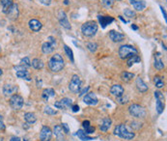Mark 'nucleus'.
<instances>
[{"instance_id":"1","label":"nucleus","mask_w":167,"mask_h":141,"mask_svg":"<svg viewBox=\"0 0 167 141\" xmlns=\"http://www.w3.org/2000/svg\"><path fill=\"white\" fill-rule=\"evenodd\" d=\"M114 134L117 135L120 138H123L126 140H131L135 136V133H133V130H131L125 124H120L116 127L114 129Z\"/></svg>"},{"instance_id":"2","label":"nucleus","mask_w":167,"mask_h":141,"mask_svg":"<svg viewBox=\"0 0 167 141\" xmlns=\"http://www.w3.org/2000/svg\"><path fill=\"white\" fill-rule=\"evenodd\" d=\"M48 67L52 72H59L65 67V61L60 54L56 53L51 56L48 61Z\"/></svg>"},{"instance_id":"3","label":"nucleus","mask_w":167,"mask_h":141,"mask_svg":"<svg viewBox=\"0 0 167 141\" xmlns=\"http://www.w3.org/2000/svg\"><path fill=\"white\" fill-rule=\"evenodd\" d=\"M98 31V23L94 20L86 21L81 26V32L86 37H93Z\"/></svg>"},{"instance_id":"4","label":"nucleus","mask_w":167,"mask_h":141,"mask_svg":"<svg viewBox=\"0 0 167 141\" xmlns=\"http://www.w3.org/2000/svg\"><path fill=\"white\" fill-rule=\"evenodd\" d=\"M119 56L121 59H127L129 58L133 55H135V54L138 53L137 49L132 47V45H129V44H124L121 45L119 48Z\"/></svg>"},{"instance_id":"5","label":"nucleus","mask_w":167,"mask_h":141,"mask_svg":"<svg viewBox=\"0 0 167 141\" xmlns=\"http://www.w3.org/2000/svg\"><path fill=\"white\" fill-rule=\"evenodd\" d=\"M128 112L131 116L138 118V119H143L147 115L146 109L142 106H139V104H136V103H133L131 106H129Z\"/></svg>"},{"instance_id":"6","label":"nucleus","mask_w":167,"mask_h":141,"mask_svg":"<svg viewBox=\"0 0 167 141\" xmlns=\"http://www.w3.org/2000/svg\"><path fill=\"white\" fill-rule=\"evenodd\" d=\"M56 45H57L56 39L52 37V36H49L48 38V42H45L42 44V51H43L45 54H49L53 52L54 49L56 48Z\"/></svg>"},{"instance_id":"7","label":"nucleus","mask_w":167,"mask_h":141,"mask_svg":"<svg viewBox=\"0 0 167 141\" xmlns=\"http://www.w3.org/2000/svg\"><path fill=\"white\" fill-rule=\"evenodd\" d=\"M81 84H82V81L80 79V77L77 75H73L71 82L69 84V89L73 94H77L81 91Z\"/></svg>"},{"instance_id":"8","label":"nucleus","mask_w":167,"mask_h":141,"mask_svg":"<svg viewBox=\"0 0 167 141\" xmlns=\"http://www.w3.org/2000/svg\"><path fill=\"white\" fill-rule=\"evenodd\" d=\"M10 106L14 110H20L22 108L23 103H24V100L20 96V95H13L10 99Z\"/></svg>"},{"instance_id":"9","label":"nucleus","mask_w":167,"mask_h":141,"mask_svg":"<svg viewBox=\"0 0 167 141\" xmlns=\"http://www.w3.org/2000/svg\"><path fill=\"white\" fill-rule=\"evenodd\" d=\"M154 94L156 101V112L161 114L164 110V96L160 91H156Z\"/></svg>"},{"instance_id":"10","label":"nucleus","mask_w":167,"mask_h":141,"mask_svg":"<svg viewBox=\"0 0 167 141\" xmlns=\"http://www.w3.org/2000/svg\"><path fill=\"white\" fill-rule=\"evenodd\" d=\"M52 138V130L50 128L44 126L40 133V140L41 141H50Z\"/></svg>"},{"instance_id":"11","label":"nucleus","mask_w":167,"mask_h":141,"mask_svg":"<svg viewBox=\"0 0 167 141\" xmlns=\"http://www.w3.org/2000/svg\"><path fill=\"white\" fill-rule=\"evenodd\" d=\"M83 102L86 104H88V106H97V104L99 103V100L97 98L95 93L90 92V93L85 94L84 98H83Z\"/></svg>"},{"instance_id":"12","label":"nucleus","mask_w":167,"mask_h":141,"mask_svg":"<svg viewBox=\"0 0 167 141\" xmlns=\"http://www.w3.org/2000/svg\"><path fill=\"white\" fill-rule=\"evenodd\" d=\"M6 15L8 16V17L11 20H16L18 17V16H20V11H18L17 4L14 3L13 5L10 7V9H9V11L7 12Z\"/></svg>"},{"instance_id":"13","label":"nucleus","mask_w":167,"mask_h":141,"mask_svg":"<svg viewBox=\"0 0 167 141\" xmlns=\"http://www.w3.org/2000/svg\"><path fill=\"white\" fill-rule=\"evenodd\" d=\"M124 93H125V89H124L123 86L120 85V84H115L110 88V94L112 95V96L116 97V98L122 97L124 95Z\"/></svg>"},{"instance_id":"14","label":"nucleus","mask_w":167,"mask_h":141,"mask_svg":"<svg viewBox=\"0 0 167 141\" xmlns=\"http://www.w3.org/2000/svg\"><path fill=\"white\" fill-rule=\"evenodd\" d=\"M58 20H59V22H60V24H61L64 28H66V29H71L72 28V26L71 24H70V22L67 19V15H66V13H65L64 11H60L59 14H58Z\"/></svg>"},{"instance_id":"15","label":"nucleus","mask_w":167,"mask_h":141,"mask_svg":"<svg viewBox=\"0 0 167 141\" xmlns=\"http://www.w3.org/2000/svg\"><path fill=\"white\" fill-rule=\"evenodd\" d=\"M109 38L113 41L115 43H119V42H122V41L125 39V35L118 32V31H115V30H110L109 31Z\"/></svg>"},{"instance_id":"16","label":"nucleus","mask_w":167,"mask_h":141,"mask_svg":"<svg viewBox=\"0 0 167 141\" xmlns=\"http://www.w3.org/2000/svg\"><path fill=\"white\" fill-rule=\"evenodd\" d=\"M98 20L101 25V28H105L108 24L114 21V19L110 16H98Z\"/></svg>"},{"instance_id":"17","label":"nucleus","mask_w":167,"mask_h":141,"mask_svg":"<svg viewBox=\"0 0 167 141\" xmlns=\"http://www.w3.org/2000/svg\"><path fill=\"white\" fill-rule=\"evenodd\" d=\"M129 3L136 11H143L146 8L147 4L144 0H129Z\"/></svg>"},{"instance_id":"18","label":"nucleus","mask_w":167,"mask_h":141,"mask_svg":"<svg viewBox=\"0 0 167 141\" xmlns=\"http://www.w3.org/2000/svg\"><path fill=\"white\" fill-rule=\"evenodd\" d=\"M53 133L55 134V137L58 141H64L65 140V131L63 130L61 126H55L53 128Z\"/></svg>"},{"instance_id":"19","label":"nucleus","mask_w":167,"mask_h":141,"mask_svg":"<svg viewBox=\"0 0 167 141\" xmlns=\"http://www.w3.org/2000/svg\"><path fill=\"white\" fill-rule=\"evenodd\" d=\"M28 25H29V28L33 31V32H39L42 29V26H43V24H42L38 20H35V19L30 20L28 22Z\"/></svg>"},{"instance_id":"20","label":"nucleus","mask_w":167,"mask_h":141,"mask_svg":"<svg viewBox=\"0 0 167 141\" xmlns=\"http://www.w3.org/2000/svg\"><path fill=\"white\" fill-rule=\"evenodd\" d=\"M135 85H136V88L138 89L139 92L141 93H145L148 91V86L146 85V83L143 81V79L141 77H137L136 80H135Z\"/></svg>"},{"instance_id":"21","label":"nucleus","mask_w":167,"mask_h":141,"mask_svg":"<svg viewBox=\"0 0 167 141\" xmlns=\"http://www.w3.org/2000/svg\"><path fill=\"white\" fill-rule=\"evenodd\" d=\"M17 91V86L12 85V84H5L3 86V93L5 96H9L14 93H16Z\"/></svg>"},{"instance_id":"22","label":"nucleus","mask_w":167,"mask_h":141,"mask_svg":"<svg viewBox=\"0 0 167 141\" xmlns=\"http://www.w3.org/2000/svg\"><path fill=\"white\" fill-rule=\"evenodd\" d=\"M111 124H112V121L109 117H105L101 121V125H100V130L101 131H107L109 130V128L111 127Z\"/></svg>"},{"instance_id":"23","label":"nucleus","mask_w":167,"mask_h":141,"mask_svg":"<svg viewBox=\"0 0 167 141\" xmlns=\"http://www.w3.org/2000/svg\"><path fill=\"white\" fill-rule=\"evenodd\" d=\"M16 75L18 78H22V79H26V80H31V77L29 75V72L27 71V68H24L21 71H17L16 72Z\"/></svg>"},{"instance_id":"24","label":"nucleus","mask_w":167,"mask_h":141,"mask_svg":"<svg viewBox=\"0 0 167 141\" xmlns=\"http://www.w3.org/2000/svg\"><path fill=\"white\" fill-rule=\"evenodd\" d=\"M42 97H43V99L45 100V101H48L49 98L55 97V91L51 88L45 89L43 91V94H42Z\"/></svg>"},{"instance_id":"25","label":"nucleus","mask_w":167,"mask_h":141,"mask_svg":"<svg viewBox=\"0 0 167 141\" xmlns=\"http://www.w3.org/2000/svg\"><path fill=\"white\" fill-rule=\"evenodd\" d=\"M24 120L27 124H34V123L37 121V117L35 115V113H32V112H26L24 114Z\"/></svg>"},{"instance_id":"26","label":"nucleus","mask_w":167,"mask_h":141,"mask_svg":"<svg viewBox=\"0 0 167 141\" xmlns=\"http://www.w3.org/2000/svg\"><path fill=\"white\" fill-rule=\"evenodd\" d=\"M31 66L34 68L35 70H42L44 68L45 64L42 59H39V58H35L32 60L31 62Z\"/></svg>"},{"instance_id":"27","label":"nucleus","mask_w":167,"mask_h":141,"mask_svg":"<svg viewBox=\"0 0 167 141\" xmlns=\"http://www.w3.org/2000/svg\"><path fill=\"white\" fill-rule=\"evenodd\" d=\"M76 135L78 136V138L82 141H90V140H94V138L91 137V136L88 135L83 130H78L76 131Z\"/></svg>"},{"instance_id":"28","label":"nucleus","mask_w":167,"mask_h":141,"mask_svg":"<svg viewBox=\"0 0 167 141\" xmlns=\"http://www.w3.org/2000/svg\"><path fill=\"white\" fill-rule=\"evenodd\" d=\"M0 3H1V5H2V12L4 14H7L10 7L14 4L13 0H0Z\"/></svg>"},{"instance_id":"29","label":"nucleus","mask_w":167,"mask_h":141,"mask_svg":"<svg viewBox=\"0 0 167 141\" xmlns=\"http://www.w3.org/2000/svg\"><path fill=\"white\" fill-rule=\"evenodd\" d=\"M133 77H134V74H132V72H123L121 74V79L124 81V82H131V81L133 79Z\"/></svg>"},{"instance_id":"30","label":"nucleus","mask_w":167,"mask_h":141,"mask_svg":"<svg viewBox=\"0 0 167 141\" xmlns=\"http://www.w3.org/2000/svg\"><path fill=\"white\" fill-rule=\"evenodd\" d=\"M82 126H83V128H84V131H85L87 134L94 133L95 128L90 125V121H88V120L87 121H84V122L82 123Z\"/></svg>"},{"instance_id":"31","label":"nucleus","mask_w":167,"mask_h":141,"mask_svg":"<svg viewBox=\"0 0 167 141\" xmlns=\"http://www.w3.org/2000/svg\"><path fill=\"white\" fill-rule=\"evenodd\" d=\"M60 103H61L63 109L71 108L72 106H73V101L71 99H69V98H64V99L61 100V101H60Z\"/></svg>"},{"instance_id":"32","label":"nucleus","mask_w":167,"mask_h":141,"mask_svg":"<svg viewBox=\"0 0 167 141\" xmlns=\"http://www.w3.org/2000/svg\"><path fill=\"white\" fill-rule=\"evenodd\" d=\"M64 51H65V52H66V54H67V56L69 57V59L72 61V63L75 62V58H73V51L71 49V48H69L67 44H64Z\"/></svg>"},{"instance_id":"33","label":"nucleus","mask_w":167,"mask_h":141,"mask_svg":"<svg viewBox=\"0 0 167 141\" xmlns=\"http://www.w3.org/2000/svg\"><path fill=\"white\" fill-rule=\"evenodd\" d=\"M139 62H140V57H139L137 54H135V55L129 57V59L128 60V67H131L133 64L139 63Z\"/></svg>"},{"instance_id":"34","label":"nucleus","mask_w":167,"mask_h":141,"mask_svg":"<svg viewBox=\"0 0 167 141\" xmlns=\"http://www.w3.org/2000/svg\"><path fill=\"white\" fill-rule=\"evenodd\" d=\"M86 48H88V51H89L90 52L94 53V52L97 51V49H98L99 45H98V44H97V43H92L91 42V43H88L86 44Z\"/></svg>"},{"instance_id":"35","label":"nucleus","mask_w":167,"mask_h":141,"mask_svg":"<svg viewBox=\"0 0 167 141\" xmlns=\"http://www.w3.org/2000/svg\"><path fill=\"white\" fill-rule=\"evenodd\" d=\"M154 82L157 88H162L164 86V82H163V80H162V77H160L159 75L154 77Z\"/></svg>"},{"instance_id":"36","label":"nucleus","mask_w":167,"mask_h":141,"mask_svg":"<svg viewBox=\"0 0 167 141\" xmlns=\"http://www.w3.org/2000/svg\"><path fill=\"white\" fill-rule=\"evenodd\" d=\"M154 65H155L156 69H157L159 71L164 69V64H163V62H162V60H161V59H159V58H156V59H155V64H154Z\"/></svg>"},{"instance_id":"37","label":"nucleus","mask_w":167,"mask_h":141,"mask_svg":"<svg viewBox=\"0 0 167 141\" xmlns=\"http://www.w3.org/2000/svg\"><path fill=\"white\" fill-rule=\"evenodd\" d=\"M124 14H125V16L129 17V19H132V17H135L136 16V14L135 12H133L132 10H131V9H128V8H126L124 10Z\"/></svg>"},{"instance_id":"38","label":"nucleus","mask_w":167,"mask_h":141,"mask_svg":"<svg viewBox=\"0 0 167 141\" xmlns=\"http://www.w3.org/2000/svg\"><path fill=\"white\" fill-rule=\"evenodd\" d=\"M115 0H101V3L104 8H111L113 6Z\"/></svg>"},{"instance_id":"39","label":"nucleus","mask_w":167,"mask_h":141,"mask_svg":"<svg viewBox=\"0 0 167 141\" xmlns=\"http://www.w3.org/2000/svg\"><path fill=\"white\" fill-rule=\"evenodd\" d=\"M20 65L24 66V67H26V68L31 67V61H30V59H29L28 57L22 58L21 60H20Z\"/></svg>"},{"instance_id":"40","label":"nucleus","mask_w":167,"mask_h":141,"mask_svg":"<svg viewBox=\"0 0 167 141\" xmlns=\"http://www.w3.org/2000/svg\"><path fill=\"white\" fill-rule=\"evenodd\" d=\"M45 113L48 115H56L57 114V111L54 110V109H52L50 106H46L45 108Z\"/></svg>"},{"instance_id":"41","label":"nucleus","mask_w":167,"mask_h":141,"mask_svg":"<svg viewBox=\"0 0 167 141\" xmlns=\"http://www.w3.org/2000/svg\"><path fill=\"white\" fill-rule=\"evenodd\" d=\"M5 124H4V122H3V117L2 115L0 114V130H5Z\"/></svg>"},{"instance_id":"42","label":"nucleus","mask_w":167,"mask_h":141,"mask_svg":"<svg viewBox=\"0 0 167 141\" xmlns=\"http://www.w3.org/2000/svg\"><path fill=\"white\" fill-rule=\"evenodd\" d=\"M128 98H126V99H124V95L122 97H120V98H117V101L121 103V104H124V103H128Z\"/></svg>"},{"instance_id":"43","label":"nucleus","mask_w":167,"mask_h":141,"mask_svg":"<svg viewBox=\"0 0 167 141\" xmlns=\"http://www.w3.org/2000/svg\"><path fill=\"white\" fill-rule=\"evenodd\" d=\"M62 129H63V130L65 131V133H69V131H70V129H69V126L66 124V123H63L62 124Z\"/></svg>"},{"instance_id":"44","label":"nucleus","mask_w":167,"mask_h":141,"mask_svg":"<svg viewBox=\"0 0 167 141\" xmlns=\"http://www.w3.org/2000/svg\"><path fill=\"white\" fill-rule=\"evenodd\" d=\"M39 2L45 6H48L50 5V3H51V0H39Z\"/></svg>"},{"instance_id":"45","label":"nucleus","mask_w":167,"mask_h":141,"mask_svg":"<svg viewBox=\"0 0 167 141\" xmlns=\"http://www.w3.org/2000/svg\"><path fill=\"white\" fill-rule=\"evenodd\" d=\"M89 89H90V87H89V86H87V87H85L83 90H81L80 92H79V96L81 97V96H83V95L87 94V93H88V91H89Z\"/></svg>"},{"instance_id":"46","label":"nucleus","mask_w":167,"mask_h":141,"mask_svg":"<svg viewBox=\"0 0 167 141\" xmlns=\"http://www.w3.org/2000/svg\"><path fill=\"white\" fill-rule=\"evenodd\" d=\"M72 110H73V112H78L79 111V106H77V104H73V106H72Z\"/></svg>"},{"instance_id":"47","label":"nucleus","mask_w":167,"mask_h":141,"mask_svg":"<svg viewBox=\"0 0 167 141\" xmlns=\"http://www.w3.org/2000/svg\"><path fill=\"white\" fill-rule=\"evenodd\" d=\"M54 106L56 107V108H58V109H63V107H62V106H61V103H60V102H56L54 103Z\"/></svg>"},{"instance_id":"48","label":"nucleus","mask_w":167,"mask_h":141,"mask_svg":"<svg viewBox=\"0 0 167 141\" xmlns=\"http://www.w3.org/2000/svg\"><path fill=\"white\" fill-rule=\"evenodd\" d=\"M10 141H21V139L18 136H13V137H11Z\"/></svg>"},{"instance_id":"49","label":"nucleus","mask_w":167,"mask_h":141,"mask_svg":"<svg viewBox=\"0 0 167 141\" xmlns=\"http://www.w3.org/2000/svg\"><path fill=\"white\" fill-rule=\"evenodd\" d=\"M160 9H161V12H162V14H163V17H164V20H166V13H165V10H164V8H163V7H161V6H160Z\"/></svg>"},{"instance_id":"50","label":"nucleus","mask_w":167,"mask_h":141,"mask_svg":"<svg viewBox=\"0 0 167 141\" xmlns=\"http://www.w3.org/2000/svg\"><path fill=\"white\" fill-rule=\"evenodd\" d=\"M119 19L121 20H122V21L124 22V23H127V22H128V21H127L126 20H125V19H123V17H122V16H119Z\"/></svg>"},{"instance_id":"51","label":"nucleus","mask_w":167,"mask_h":141,"mask_svg":"<svg viewBox=\"0 0 167 141\" xmlns=\"http://www.w3.org/2000/svg\"><path fill=\"white\" fill-rule=\"evenodd\" d=\"M131 28H132L133 30H138V27H137L136 25H134V24L131 25Z\"/></svg>"},{"instance_id":"52","label":"nucleus","mask_w":167,"mask_h":141,"mask_svg":"<svg viewBox=\"0 0 167 141\" xmlns=\"http://www.w3.org/2000/svg\"><path fill=\"white\" fill-rule=\"evenodd\" d=\"M65 4H66V5H68V4H69V0H65Z\"/></svg>"},{"instance_id":"53","label":"nucleus","mask_w":167,"mask_h":141,"mask_svg":"<svg viewBox=\"0 0 167 141\" xmlns=\"http://www.w3.org/2000/svg\"><path fill=\"white\" fill-rule=\"evenodd\" d=\"M3 75V71H2V69H0V75Z\"/></svg>"},{"instance_id":"54","label":"nucleus","mask_w":167,"mask_h":141,"mask_svg":"<svg viewBox=\"0 0 167 141\" xmlns=\"http://www.w3.org/2000/svg\"><path fill=\"white\" fill-rule=\"evenodd\" d=\"M23 141H28V140H27V139H24V140H23Z\"/></svg>"},{"instance_id":"55","label":"nucleus","mask_w":167,"mask_h":141,"mask_svg":"<svg viewBox=\"0 0 167 141\" xmlns=\"http://www.w3.org/2000/svg\"><path fill=\"white\" fill-rule=\"evenodd\" d=\"M118 1H122V0H118Z\"/></svg>"},{"instance_id":"56","label":"nucleus","mask_w":167,"mask_h":141,"mask_svg":"<svg viewBox=\"0 0 167 141\" xmlns=\"http://www.w3.org/2000/svg\"><path fill=\"white\" fill-rule=\"evenodd\" d=\"M0 141H2V140H0Z\"/></svg>"}]
</instances>
